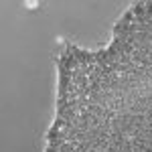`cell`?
Instances as JSON below:
<instances>
[{
	"instance_id": "1",
	"label": "cell",
	"mask_w": 152,
	"mask_h": 152,
	"mask_svg": "<svg viewBox=\"0 0 152 152\" xmlns=\"http://www.w3.org/2000/svg\"><path fill=\"white\" fill-rule=\"evenodd\" d=\"M73 55L77 59L79 67H87V65L95 63V51H85V49H79L77 45H73Z\"/></svg>"
}]
</instances>
